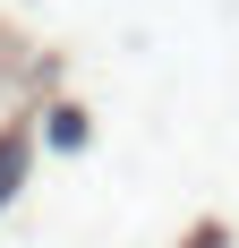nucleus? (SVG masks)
<instances>
[{
  "instance_id": "1",
  "label": "nucleus",
  "mask_w": 239,
  "mask_h": 248,
  "mask_svg": "<svg viewBox=\"0 0 239 248\" xmlns=\"http://www.w3.org/2000/svg\"><path fill=\"white\" fill-rule=\"evenodd\" d=\"M9 188H17V154H0V197H9Z\"/></svg>"
}]
</instances>
